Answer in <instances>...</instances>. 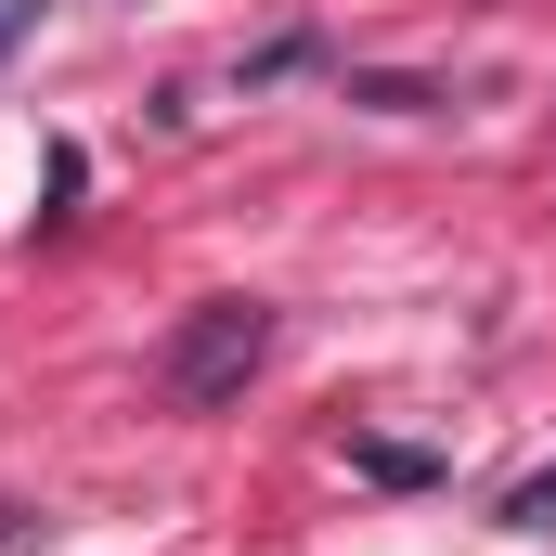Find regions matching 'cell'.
Instances as JSON below:
<instances>
[{
    "label": "cell",
    "instance_id": "6da1fadb",
    "mask_svg": "<svg viewBox=\"0 0 556 556\" xmlns=\"http://www.w3.org/2000/svg\"><path fill=\"white\" fill-rule=\"evenodd\" d=\"M273 363V298H194L168 337H155V389L181 402V415H220V402H247V376Z\"/></svg>",
    "mask_w": 556,
    "mask_h": 556
},
{
    "label": "cell",
    "instance_id": "7a4b0ae2",
    "mask_svg": "<svg viewBox=\"0 0 556 556\" xmlns=\"http://www.w3.org/2000/svg\"><path fill=\"white\" fill-rule=\"evenodd\" d=\"M350 466H363L376 492H440V479H453L427 440H376V427H350Z\"/></svg>",
    "mask_w": 556,
    "mask_h": 556
},
{
    "label": "cell",
    "instance_id": "3957f363",
    "mask_svg": "<svg viewBox=\"0 0 556 556\" xmlns=\"http://www.w3.org/2000/svg\"><path fill=\"white\" fill-rule=\"evenodd\" d=\"M350 104H376V117H440L453 91H427V78H350Z\"/></svg>",
    "mask_w": 556,
    "mask_h": 556
},
{
    "label": "cell",
    "instance_id": "5b68a950",
    "mask_svg": "<svg viewBox=\"0 0 556 556\" xmlns=\"http://www.w3.org/2000/svg\"><path fill=\"white\" fill-rule=\"evenodd\" d=\"M26 26H39V0H0V52H26Z\"/></svg>",
    "mask_w": 556,
    "mask_h": 556
},
{
    "label": "cell",
    "instance_id": "277c9868",
    "mask_svg": "<svg viewBox=\"0 0 556 556\" xmlns=\"http://www.w3.org/2000/svg\"><path fill=\"white\" fill-rule=\"evenodd\" d=\"M505 531H556V466H531V479L505 492Z\"/></svg>",
    "mask_w": 556,
    "mask_h": 556
}]
</instances>
